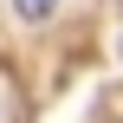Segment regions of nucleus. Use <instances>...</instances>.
Listing matches in <instances>:
<instances>
[{
	"instance_id": "obj_1",
	"label": "nucleus",
	"mask_w": 123,
	"mask_h": 123,
	"mask_svg": "<svg viewBox=\"0 0 123 123\" xmlns=\"http://www.w3.org/2000/svg\"><path fill=\"white\" fill-rule=\"evenodd\" d=\"M13 6H19V19H45V13L58 6V0H13Z\"/></svg>"
},
{
	"instance_id": "obj_2",
	"label": "nucleus",
	"mask_w": 123,
	"mask_h": 123,
	"mask_svg": "<svg viewBox=\"0 0 123 123\" xmlns=\"http://www.w3.org/2000/svg\"><path fill=\"white\" fill-rule=\"evenodd\" d=\"M117 52H123V39H117Z\"/></svg>"
}]
</instances>
